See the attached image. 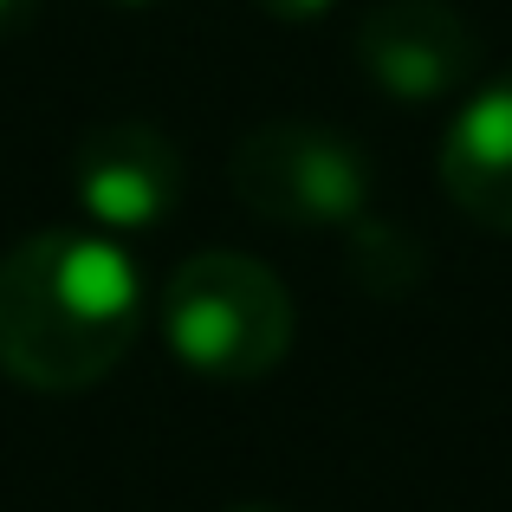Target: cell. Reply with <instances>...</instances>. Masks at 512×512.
<instances>
[{"label":"cell","mask_w":512,"mask_h":512,"mask_svg":"<svg viewBox=\"0 0 512 512\" xmlns=\"http://www.w3.org/2000/svg\"><path fill=\"white\" fill-rule=\"evenodd\" d=\"M143 279L104 234L46 227L0 253V370L39 396L91 389L137 350Z\"/></svg>","instance_id":"1"},{"label":"cell","mask_w":512,"mask_h":512,"mask_svg":"<svg viewBox=\"0 0 512 512\" xmlns=\"http://www.w3.org/2000/svg\"><path fill=\"white\" fill-rule=\"evenodd\" d=\"M299 312L286 279L234 247L188 253L163 286V338L208 383H260L286 363Z\"/></svg>","instance_id":"2"},{"label":"cell","mask_w":512,"mask_h":512,"mask_svg":"<svg viewBox=\"0 0 512 512\" xmlns=\"http://www.w3.org/2000/svg\"><path fill=\"white\" fill-rule=\"evenodd\" d=\"M240 208L279 227H344L370 208L376 169L357 137L331 124H260L227 156Z\"/></svg>","instance_id":"3"},{"label":"cell","mask_w":512,"mask_h":512,"mask_svg":"<svg viewBox=\"0 0 512 512\" xmlns=\"http://www.w3.org/2000/svg\"><path fill=\"white\" fill-rule=\"evenodd\" d=\"M357 65L383 98L441 104L480 72V33L454 0H376L357 20Z\"/></svg>","instance_id":"4"},{"label":"cell","mask_w":512,"mask_h":512,"mask_svg":"<svg viewBox=\"0 0 512 512\" xmlns=\"http://www.w3.org/2000/svg\"><path fill=\"white\" fill-rule=\"evenodd\" d=\"M72 188L78 208L111 234H143L163 227L182 201V150L156 124H98L72 150Z\"/></svg>","instance_id":"5"},{"label":"cell","mask_w":512,"mask_h":512,"mask_svg":"<svg viewBox=\"0 0 512 512\" xmlns=\"http://www.w3.org/2000/svg\"><path fill=\"white\" fill-rule=\"evenodd\" d=\"M441 188L487 234H512V72L467 91L441 137Z\"/></svg>","instance_id":"6"},{"label":"cell","mask_w":512,"mask_h":512,"mask_svg":"<svg viewBox=\"0 0 512 512\" xmlns=\"http://www.w3.org/2000/svg\"><path fill=\"white\" fill-rule=\"evenodd\" d=\"M350 273H357L376 299H402V292L428 273V260H422V247H415L402 227L363 221L357 214V221H350Z\"/></svg>","instance_id":"7"},{"label":"cell","mask_w":512,"mask_h":512,"mask_svg":"<svg viewBox=\"0 0 512 512\" xmlns=\"http://www.w3.org/2000/svg\"><path fill=\"white\" fill-rule=\"evenodd\" d=\"M273 20H286V26H305V20H318V13H331L338 0H260Z\"/></svg>","instance_id":"8"},{"label":"cell","mask_w":512,"mask_h":512,"mask_svg":"<svg viewBox=\"0 0 512 512\" xmlns=\"http://www.w3.org/2000/svg\"><path fill=\"white\" fill-rule=\"evenodd\" d=\"M39 0H0V39H20L26 26H33Z\"/></svg>","instance_id":"9"},{"label":"cell","mask_w":512,"mask_h":512,"mask_svg":"<svg viewBox=\"0 0 512 512\" xmlns=\"http://www.w3.org/2000/svg\"><path fill=\"white\" fill-rule=\"evenodd\" d=\"M227 512H279V506H227Z\"/></svg>","instance_id":"10"},{"label":"cell","mask_w":512,"mask_h":512,"mask_svg":"<svg viewBox=\"0 0 512 512\" xmlns=\"http://www.w3.org/2000/svg\"><path fill=\"white\" fill-rule=\"evenodd\" d=\"M117 7H150V0H117Z\"/></svg>","instance_id":"11"}]
</instances>
